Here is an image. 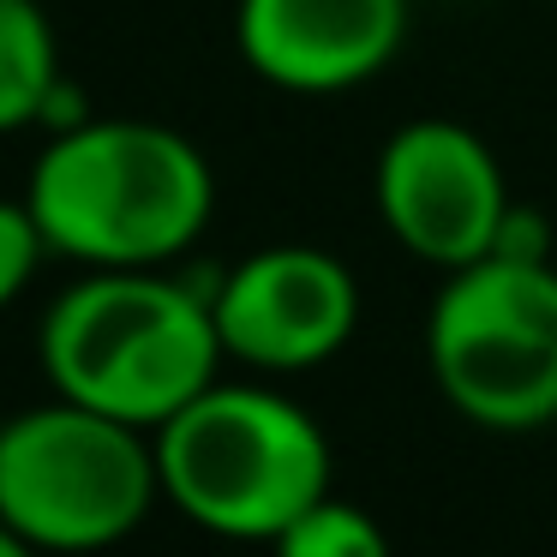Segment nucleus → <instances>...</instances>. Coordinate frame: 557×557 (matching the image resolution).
Returning <instances> with one entry per match:
<instances>
[{
	"instance_id": "1",
	"label": "nucleus",
	"mask_w": 557,
	"mask_h": 557,
	"mask_svg": "<svg viewBox=\"0 0 557 557\" xmlns=\"http://www.w3.org/2000/svg\"><path fill=\"white\" fill-rule=\"evenodd\" d=\"M49 252L90 270H162L205 234L216 174L205 150L162 121H97L49 133L25 181Z\"/></svg>"
},
{
	"instance_id": "2",
	"label": "nucleus",
	"mask_w": 557,
	"mask_h": 557,
	"mask_svg": "<svg viewBox=\"0 0 557 557\" xmlns=\"http://www.w3.org/2000/svg\"><path fill=\"white\" fill-rule=\"evenodd\" d=\"M42 377L114 420L157 432L216 384L222 330L210 288L162 270H90L42 318Z\"/></svg>"
},
{
	"instance_id": "3",
	"label": "nucleus",
	"mask_w": 557,
	"mask_h": 557,
	"mask_svg": "<svg viewBox=\"0 0 557 557\" xmlns=\"http://www.w3.org/2000/svg\"><path fill=\"white\" fill-rule=\"evenodd\" d=\"M162 497L193 528L276 545L330 492V444L270 384H210L157 425Z\"/></svg>"
},
{
	"instance_id": "4",
	"label": "nucleus",
	"mask_w": 557,
	"mask_h": 557,
	"mask_svg": "<svg viewBox=\"0 0 557 557\" xmlns=\"http://www.w3.org/2000/svg\"><path fill=\"white\" fill-rule=\"evenodd\" d=\"M162 497L157 432L54 396L0 425V521L30 552L121 545Z\"/></svg>"
},
{
	"instance_id": "5",
	"label": "nucleus",
	"mask_w": 557,
	"mask_h": 557,
	"mask_svg": "<svg viewBox=\"0 0 557 557\" xmlns=\"http://www.w3.org/2000/svg\"><path fill=\"white\" fill-rule=\"evenodd\" d=\"M425 366L449 408L480 432L557 420V270L552 258L485 252L444 270L425 318Z\"/></svg>"
},
{
	"instance_id": "6",
	"label": "nucleus",
	"mask_w": 557,
	"mask_h": 557,
	"mask_svg": "<svg viewBox=\"0 0 557 557\" xmlns=\"http://www.w3.org/2000/svg\"><path fill=\"white\" fill-rule=\"evenodd\" d=\"M372 198L389 240L437 270L485 258L509 216V181L473 126L461 121H408L377 150Z\"/></svg>"
},
{
	"instance_id": "7",
	"label": "nucleus",
	"mask_w": 557,
	"mask_h": 557,
	"mask_svg": "<svg viewBox=\"0 0 557 557\" xmlns=\"http://www.w3.org/2000/svg\"><path fill=\"white\" fill-rule=\"evenodd\" d=\"M222 354L252 372H312L360 330V282L336 252L264 246L210 282Z\"/></svg>"
},
{
	"instance_id": "8",
	"label": "nucleus",
	"mask_w": 557,
	"mask_h": 557,
	"mask_svg": "<svg viewBox=\"0 0 557 557\" xmlns=\"http://www.w3.org/2000/svg\"><path fill=\"white\" fill-rule=\"evenodd\" d=\"M408 42V0H240L234 49L288 97H342L384 73Z\"/></svg>"
},
{
	"instance_id": "9",
	"label": "nucleus",
	"mask_w": 557,
	"mask_h": 557,
	"mask_svg": "<svg viewBox=\"0 0 557 557\" xmlns=\"http://www.w3.org/2000/svg\"><path fill=\"white\" fill-rule=\"evenodd\" d=\"M61 78V42H54L49 13L37 0H0V133L37 126Z\"/></svg>"
},
{
	"instance_id": "10",
	"label": "nucleus",
	"mask_w": 557,
	"mask_h": 557,
	"mask_svg": "<svg viewBox=\"0 0 557 557\" xmlns=\"http://www.w3.org/2000/svg\"><path fill=\"white\" fill-rule=\"evenodd\" d=\"M276 552H288V557H384V552H389V533L377 528V521L366 516L360 504L324 492V497H318V504L276 540Z\"/></svg>"
},
{
	"instance_id": "11",
	"label": "nucleus",
	"mask_w": 557,
	"mask_h": 557,
	"mask_svg": "<svg viewBox=\"0 0 557 557\" xmlns=\"http://www.w3.org/2000/svg\"><path fill=\"white\" fill-rule=\"evenodd\" d=\"M42 258H49V234L30 216V205L25 198H0V312L30 288Z\"/></svg>"
},
{
	"instance_id": "12",
	"label": "nucleus",
	"mask_w": 557,
	"mask_h": 557,
	"mask_svg": "<svg viewBox=\"0 0 557 557\" xmlns=\"http://www.w3.org/2000/svg\"><path fill=\"white\" fill-rule=\"evenodd\" d=\"M25 552H30V545L18 540V533L7 528V521H0V557H25Z\"/></svg>"
}]
</instances>
